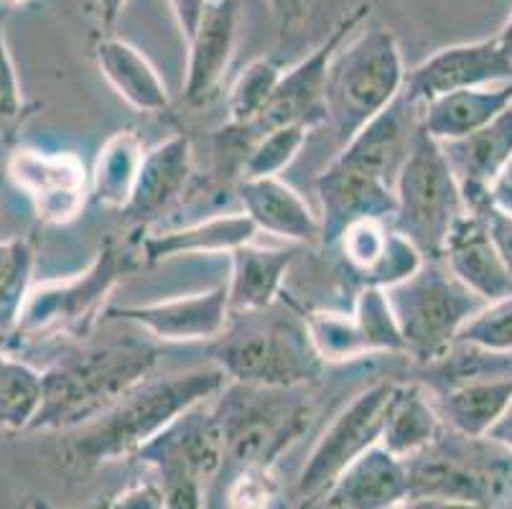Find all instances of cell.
Wrapping results in <instances>:
<instances>
[{
	"mask_svg": "<svg viewBox=\"0 0 512 509\" xmlns=\"http://www.w3.org/2000/svg\"><path fill=\"white\" fill-rule=\"evenodd\" d=\"M227 382L230 380L217 364L164 377L148 375L87 426L67 433L64 464L77 474H87L113 461L133 459L171 420L194 405L217 398Z\"/></svg>",
	"mask_w": 512,
	"mask_h": 509,
	"instance_id": "1",
	"label": "cell"
},
{
	"mask_svg": "<svg viewBox=\"0 0 512 509\" xmlns=\"http://www.w3.org/2000/svg\"><path fill=\"white\" fill-rule=\"evenodd\" d=\"M158 354V347L133 336L67 354L41 372V403L29 431L87 426L151 375Z\"/></svg>",
	"mask_w": 512,
	"mask_h": 509,
	"instance_id": "2",
	"label": "cell"
},
{
	"mask_svg": "<svg viewBox=\"0 0 512 509\" xmlns=\"http://www.w3.org/2000/svg\"><path fill=\"white\" fill-rule=\"evenodd\" d=\"M212 359L230 382L283 390L319 380L327 367L311 344L306 314L283 296L263 311L230 314Z\"/></svg>",
	"mask_w": 512,
	"mask_h": 509,
	"instance_id": "3",
	"label": "cell"
},
{
	"mask_svg": "<svg viewBox=\"0 0 512 509\" xmlns=\"http://www.w3.org/2000/svg\"><path fill=\"white\" fill-rule=\"evenodd\" d=\"M406 87V64L395 34L385 26L357 28L332 56L324 84L327 125L347 143L388 110Z\"/></svg>",
	"mask_w": 512,
	"mask_h": 509,
	"instance_id": "4",
	"label": "cell"
},
{
	"mask_svg": "<svg viewBox=\"0 0 512 509\" xmlns=\"http://www.w3.org/2000/svg\"><path fill=\"white\" fill-rule=\"evenodd\" d=\"M304 387H255L227 382L212 405L225 443V466H276L311 426Z\"/></svg>",
	"mask_w": 512,
	"mask_h": 509,
	"instance_id": "5",
	"label": "cell"
},
{
	"mask_svg": "<svg viewBox=\"0 0 512 509\" xmlns=\"http://www.w3.org/2000/svg\"><path fill=\"white\" fill-rule=\"evenodd\" d=\"M411 497L497 509L512 504V451L487 436L441 428L439 436L406 459Z\"/></svg>",
	"mask_w": 512,
	"mask_h": 509,
	"instance_id": "6",
	"label": "cell"
},
{
	"mask_svg": "<svg viewBox=\"0 0 512 509\" xmlns=\"http://www.w3.org/2000/svg\"><path fill=\"white\" fill-rule=\"evenodd\" d=\"M467 214L462 186L456 181L444 148L418 120L416 138L395 179L393 230L416 245L426 260H441L446 237Z\"/></svg>",
	"mask_w": 512,
	"mask_h": 509,
	"instance_id": "7",
	"label": "cell"
},
{
	"mask_svg": "<svg viewBox=\"0 0 512 509\" xmlns=\"http://www.w3.org/2000/svg\"><path fill=\"white\" fill-rule=\"evenodd\" d=\"M138 263V250L133 252L110 237L82 273L31 288L13 331L26 339H39L44 334L85 336L102 316V306L115 286Z\"/></svg>",
	"mask_w": 512,
	"mask_h": 509,
	"instance_id": "8",
	"label": "cell"
},
{
	"mask_svg": "<svg viewBox=\"0 0 512 509\" xmlns=\"http://www.w3.org/2000/svg\"><path fill=\"white\" fill-rule=\"evenodd\" d=\"M133 459L153 469L166 509H207L209 487L225 466V443L212 405L184 410Z\"/></svg>",
	"mask_w": 512,
	"mask_h": 509,
	"instance_id": "9",
	"label": "cell"
},
{
	"mask_svg": "<svg viewBox=\"0 0 512 509\" xmlns=\"http://www.w3.org/2000/svg\"><path fill=\"white\" fill-rule=\"evenodd\" d=\"M406 354L418 364H431L449 352L462 326L484 301L451 275L444 260H423L421 268L385 291Z\"/></svg>",
	"mask_w": 512,
	"mask_h": 509,
	"instance_id": "10",
	"label": "cell"
},
{
	"mask_svg": "<svg viewBox=\"0 0 512 509\" xmlns=\"http://www.w3.org/2000/svg\"><path fill=\"white\" fill-rule=\"evenodd\" d=\"M367 16H370V6L362 3V6L352 8L347 16L339 18L337 26L321 39V44L309 56H304L301 62H296L281 74V82H278L271 102L265 105V110L260 112L255 123L240 130L225 128L217 135L220 151L222 148H235L242 161L250 143L258 140L260 135L271 133V130L286 128V125H304V128L314 130L327 123L324 84H327L329 62L339 51V46L365 23Z\"/></svg>",
	"mask_w": 512,
	"mask_h": 509,
	"instance_id": "11",
	"label": "cell"
},
{
	"mask_svg": "<svg viewBox=\"0 0 512 509\" xmlns=\"http://www.w3.org/2000/svg\"><path fill=\"white\" fill-rule=\"evenodd\" d=\"M393 387L395 382H377L339 410L337 418L321 433L306 459L299 484H296L299 499L327 492L352 461L380 443Z\"/></svg>",
	"mask_w": 512,
	"mask_h": 509,
	"instance_id": "12",
	"label": "cell"
},
{
	"mask_svg": "<svg viewBox=\"0 0 512 509\" xmlns=\"http://www.w3.org/2000/svg\"><path fill=\"white\" fill-rule=\"evenodd\" d=\"M8 176L46 224L74 222L90 202V174L74 153L16 148L8 158Z\"/></svg>",
	"mask_w": 512,
	"mask_h": 509,
	"instance_id": "13",
	"label": "cell"
},
{
	"mask_svg": "<svg viewBox=\"0 0 512 509\" xmlns=\"http://www.w3.org/2000/svg\"><path fill=\"white\" fill-rule=\"evenodd\" d=\"M495 82H512V64L492 36L472 44L444 46L408 69L403 97L421 107L449 92L487 87Z\"/></svg>",
	"mask_w": 512,
	"mask_h": 509,
	"instance_id": "14",
	"label": "cell"
},
{
	"mask_svg": "<svg viewBox=\"0 0 512 509\" xmlns=\"http://www.w3.org/2000/svg\"><path fill=\"white\" fill-rule=\"evenodd\" d=\"M105 316L113 321H128L161 342H214L225 331L230 306L227 288L214 286L166 301L107 308Z\"/></svg>",
	"mask_w": 512,
	"mask_h": 509,
	"instance_id": "15",
	"label": "cell"
},
{
	"mask_svg": "<svg viewBox=\"0 0 512 509\" xmlns=\"http://www.w3.org/2000/svg\"><path fill=\"white\" fill-rule=\"evenodd\" d=\"M332 250L339 252L344 273L360 288H388L411 278L423 265V255L393 224L365 219L342 232Z\"/></svg>",
	"mask_w": 512,
	"mask_h": 509,
	"instance_id": "16",
	"label": "cell"
},
{
	"mask_svg": "<svg viewBox=\"0 0 512 509\" xmlns=\"http://www.w3.org/2000/svg\"><path fill=\"white\" fill-rule=\"evenodd\" d=\"M316 196L321 204V240L327 250L342 237L347 227L365 219L393 222L395 186L367 174H357L349 168L329 163L314 181Z\"/></svg>",
	"mask_w": 512,
	"mask_h": 509,
	"instance_id": "17",
	"label": "cell"
},
{
	"mask_svg": "<svg viewBox=\"0 0 512 509\" xmlns=\"http://www.w3.org/2000/svg\"><path fill=\"white\" fill-rule=\"evenodd\" d=\"M240 26V0H209L202 21L186 39L184 100L189 105H204L220 87L237 46Z\"/></svg>",
	"mask_w": 512,
	"mask_h": 509,
	"instance_id": "18",
	"label": "cell"
},
{
	"mask_svg": "<svg viewBox=\"0 0 512 509\" xmlns=\"http://www.w3.org/2000/svg\"><path fill=\"white\" fill-rule=\"evenodd\" d=\"M446 268L462 286L484 303L512 296V273L492 242L479 214L467 212L456 219L441 252Z\"/></svg>",
	"mask_w": 512,
	"mask_h": 509,
	"instance_id": "19",
	"label": "cell"
},
{
	"mask_svg": "<svg viewBox=\"0 0 512 509\" xmlns=\"http://www.w3.org/2000/svg\"><path fill=\"white\" fill-rule=\"evenodd\" d=\"M237 199L242 214H248L258 232L293 242V245H314L321 240L319 214L311 212L296 189L278 176L265 179H240Z\"/></svg>",
	"mask_w": 512,
	"mask_h": 509,
	"instance_id": "20",
	"label": "cell"
},
{
	"mask_svg": "<svg viewBox=\"0 0 512 509\" xmlns=\"http://www.w3.org/2000/svg\"><path fill=\"white\" fill-rule=\"evenodd\" d=\"M192 176V140L184 133L171 135L146 151L136 186L123 214L133 222L156 219L184 194Z\"/></svg>",
	"mask_w": 512,
	"mask_h": 509,
	"instance_id": "21",
	"label": "cell"
},
{
	"mask_svg": "<svg viewBox=\"0 0 512 509\" xmlns=\"http://www.w3.org/2000/svg\"><path fill=\"white\" fill-rule=\"evenodd\" d=\"M301 245L258 247L255 242L230 252V283L227 306L230 314H248L273 306L283 296L286 273L299 255Z\"/></svg>",
	"mask_w": 512,
	"mask_h": 509,
	"instance_id": "22",
	"label": "cell"
},
{
	"mask_svg": "<svg viewBox=\"0 0 512 509\" xmlns=\"http://www.w3.org/2000/svg\"><path fill=\"white\" fill-rule=\"evenodd\" d=\"M329 492L347 509H395L411 499L406 459L390 454L385 446H372L355 459Z\"/></svg>",
	"mask_w": 512,
	"mask_h": 509,
	"instance_id": "23",
	"label": "cell"
},
{
	"mask_svg": "<svg viewBox=\"0 0 512 509\" xmlns=\"http://www.w3.org/2000/svg\"><path fill=\"white\" fill-rule=\"evenodd\" d=\"M95 62L115 95L128 102L133 110L148 115H164L171 110V97L164 79L158 77L156 67L148 56L115 36H100L95 41Z\"/></svg>",
	"mask_w": 512,
	"mask_h": 509,
	"instance_id": "24",
	"label": "cell"
},
{
	"mask_svg": "<svg viewBox=\"0 0 512 509\" xmlns=\"http://www.w3.org/2000/svg\"><path fill=\"white\" fill-rule=\"evenodd\" d=\"M255 237L258 227L248 214H222L181 230L143 237L138 245V258L143 265H156L181 255H220V252L230 255L237 247L255 242Z\"/></svg>",
	"mask_w": 512,
	"mask_h": 509,
	"instance_id": "25",
	"label": "cell"
},
{
	"mask_svg": "<svg viewBox=\"0 0 512 509\" xmlns=\"http://www.w3.org/2000/svg\"><path fill=\"white\" fill-rule=\"evenodd\" d=\"M441 148L462 186L464 199L490 191L492 181L512 158V105L484 128L451 143H441Z\"/></svg>",
	"mask_w": 512,
	"mask_h": 509,
	"instance_id": "26",
	"label": "cell"
},
{
	"mask_svg": "<svg viewBox=\"0 0 512 509\" xmlns=\"http://www.w3.org/2000/svg\"><path fill=\"white\" fill-rule=\"evenodd\" d=\"M512 105V82L500 87H472L441 95L421 105V125L439 143H451L495 120L502 110Z\"/></svg>",
	"mask_w": 512,
	"mask_h": 509,
	"instance_id": "27",
	"label": "cell"
},
{
	"mask_svg": "<svg viewBox=\"0 0 512 509\" xmlns=\"http://www.w3.org/2000/svg\"><path fill=\"white\" fill-rule=\"evenodd\" d=\"M441 428L444 423H441L431 390L418 380L395 382L393 398H390L388 413H385L380 446H385L390 454L400 456V459H408L434 441Z\"/></svg>",
	"mask_w": 512,
	"mask_h": 509,
	"instance_id": "28",
	"label": "cell"
},
{
	"mask_svg": "<svg viewBox=\"0 0 512 509\" xmlns=\"http://www.w3.org/2000/svg\"><path fill=\"white\" fill-rule=\"evenodd\" d=\"M512 400V375L467 382L434 395L436 410L446 428L464 436H487Z\"/></svg>",
	"mask_w": 512,
	"mask_h": 509,
	"instance_id": "29",
	"label": "cell"
},
{
	"mask_svg": "<svg viewBox=\"0 0 512 509\" xmlns=\"http://www.w3.org/2000/svg\"><path fill=\"white\" fill-rule=\"evenodd\" d=\"M146 146L138 130H115L102 143L90 174V199L105 209L123 212L130 202L138 171H141Z\"/></svg>",
	"mask_w": 512,
	"mask_h": 509,
	"instance_id": "30",
	"label": "cell"
},
{
	"mask_svg": "<svg viewBox=\"0 0 512 509\" xmlns=\"http://www.w3.org/2000/svg\"><path fill=\"white\" fill-rule=\"evenodd\" d=\"M41 403V372L0 349V428L29 431Z\"/></svg>",
	"mask_w": 512,
	"mask_h": 509,
	"instance_id": "31",
	"label": "cell"
},
{
	"mask_svg": "<svg viewBox=\"0 0 512 509\" xmlns=\"http://www.w3.org/2000/svg\"><path fill=\"white\" fill-rule=\"evenodd\" d=\"M281 74V62H276L273 56H260L242 69L227 95V128L240 130L255 123L265 105L271 102Z\"/></svg>",
	"mask_w": 512,
	"mask_h": 509,
	"instance_id": "32",
	"label": "cell"
},
{
	"mask_svg": "<svg viewBox=\"0 0 512 509\" xmlns=\"http://www.w3.org/2000/svg\"><path fill=\"white\" fill-rule=\"evenodd\" d=\"M36 252L29 240L0 242V334H11L31 291Z\"/></svg>",
	"mask_w": 512,
	"mask_h": 509,
	"instance_id": "33",
	"label": "cell"
},
{
	"mask_svg": "<svg viewBox=\"0 0 512 509\" xmlns=\"http://www.w3.org/2000/svg\"><path fill=\"white\" fill-rule=\"evenodd\" d=\"M306 329L316 354L327 367L370 357L352 311H332V308L311 311L306 314Z\"/></svg>",
	"mask_w": 512,
	"mask_h": 509,
	"instance_id": "34",
	"label": "cell"
},
{
	"mask_svg": "<svg viewBox=\"0 0 512 509\" xmlns=\"http://www.w3.org/2000/svg\"><path fill=\"white\" fill-rule=\"evenodd\" d=\"M355 324L370 357L375 354H406L398 321L383 288H360L352 308Z\"/></svg>",
	"mask_w": 512,
	"mask_h": 509,
	"instance_id": "35",
	"label": "cell"
},
{
	"mask_svg": "<svg viewBox=\"0 0 512 509\" xmlns=\"http://www.w3.org/2000/svg\"><path fill=\"white\" fill-rule=\"evenodd\" d=\"M311 130L304 125H286L271 130L250 143L240 161V179H265L278 176L293 158L299 156Z\"/></svg>",
	"mask_w": 512,
	"mask_h": 509,
	"instance_id": "36",
	"label": "cell"
},
{
	"mask_svg": "<svg viewBox=\"0 0 512 509\" xmlns=\"http://www.w3.org/2000/svg\"><path fill=\"white\" fill-rule=\"evenodd\" d=\"M281 494L276 466H235L225 484V509H273Z\"/></svg>",
	"mask_w": 512,
	"mask_h": 509,
	"instance_id": "37",
	"label": "cell"
},
{
	"mask_svg": "<svg viewBox=\"0 0 512 509\" xmlns=\"http://www.w3.org/2000/svg\"><path fill=\"white\" fill-rule=\"evenodd\" d=\"M456 342L474 344L490 352H512V296L484 303L462 326Z\"/></svg>",
	"mask_w": 512,
	"mask_h": 509,
	"instance_id": "38",
	"label": "cell"
},
{
	"mask_svg": "<svg viewBox=\"0 0 512 509\" xmlns=\"http://www.w3.org/2000/svg\"><path fill=\"white\" fill-rule=\"evenodd\" d=\"M23 112H26V105H23L21 82H18L16 67H13L6 26L0 16V135L3 138H13L18 125L23 123Z\"/></svg>",
	"mask_w": 512,
	"mask_h": 509,
	"instance_id": "39",
	"label": "cell"
},
{
	"mask_svg": "<svg viewBox=\"0 0 512 509\" xmlns=\"http://www.w3.org/2000/svg\"><path fill=\"white\" fill-rule=\"evenodd\" d=\"M464 204H467V212L479 214V217L484 219L497 252H500L502 260H505V265L512 273V214L500 212V209L490 202V191H487V194L472 196V199H467Z\"/></svg>",
	"mask_w": 512,
	"mask_h": 509,
	"instance_id": "40",
	"label": "cell"
},
{
	"mask_svg": "<svg viewBox=\"0 0 512 509\" xmlns=\"http://www.w3.org/2000/svg\"><path fill=\"white\" fill-rule=\"evenodd\" d=\"M319 3L321 0H268L281 41L299 39L311 23V16L319 11Z\"/></svg>",
	"mask_w": 512,
	"mask_h": 509,
	"instance_id": "41",
	"label": "cell"
},
{
	"mask_svg": "<svg viewBox=\"0 0 512 509\" xmlns=\"http://www.w3.org/2000/svg\"><path fill=\"white\" fill-rule=\"evenodd\" d=\"M105 509H166L164 492L156 479H146V482H136L133 487L120 492Z\"/></svg>",
	"mask_w": 512,
	"mask_h": 509,
	"instance_id": "42",
	"label": "cell"
},
{
	"mask_svg": "<svg viewBox=\"0 0 512 509\" xmlns=\"http://www.w3.org/2000/svg\"><path fill=\"white\" fill-rule=\"evenodd\" d=\"M171 8V16H174L176 26H179L181 36L189 39L194 34V28L202 21L204 11H207L209 0H166Z\"/></svg>",
	"mask_w": 512,
	"mask_h": 509,
	"instance_id": "43",
	"label": "cell"
},
{
	"mask_svg": "<svg viewBox=\"0 0 512 509\" xmlns=\"http://www.w3.org/2000/svg\"><path fill=\"white\" fill-rule=\"evenodd\" d=\"M490 202L495 204L500 212L512 214V158L507 161V166L502 168L497 179L490 186Z\"/></svg>",
	"mask_w": 512,
	"mask_h": 509,
	"instance_id": "44",
	"label": "cell"
},
{
	"mask_svg": "<svg viewBox=\"0 0 512 509\" xmlns=\"http://www.w3.org/2000/svg\"><path fill=\"white\" fill-rule=\"evenodd\" d=\"M395 509H484L477 504L451 502V499H436V497H411Z\"/></svg>",
	"mask_w": 512,
	"mask_h": 509,
	"instance_id": "45",
	"label": "cell"
},
{
	"mask_svg": "<svg viewBox=\"0 0 512 509\" xmlns=\"http://www.w3.org/2000/svg\"><path fill=\"white\" fill-rule=\"evenodd\" d=\"M128 0H95V11L97 21H100L102 28H113L118 23V18L123 16Z\"/></svg>",
	"mask_w": 512,
	"mask_h": 509,
	"instance_id": "46",
	"label": "cell"
},
{
	"mask_svg": "<svg viewBox=\"0 0 512 509\" xmlns=\"http://www.w3.org/2000/svg\"><path fill=\"white\" fill-rule=\"evenodd\" d=\"M487 438H492V441L502 443V446L510 448V451H512V400H510V403H507L505 413L500 415V420H497L495 426L490 428Z\"/></svg>",
	"mask_w": 512,
	"mask_h": 509,
	"instance_id": "47",
	"label": "cell"
},
{
	"mask_svg": "<svg viewBox=\"0 0 512 509\" xmlns=\"http://www.w3.org/2000/svg\"><path fill=\"white\" fill-rule=\"evenodd\" d=\"M296 509H347L332 492H319V494H311V497L299 499Z\"/></svg>",
	"mask_w": 512,
	"mask_h": 509,
	"instance_id": "48",
	"label": "cell"
},
{
	"mask_svg": "<svg viewBox=\"0 0 512 509\" xmlns=\"http://www.w3.org/2000/svg\"><path fill=\"white\" fill-rule=\"evenodd\" d=\"M495 39H497V44H500L502 54H505L512 64V16L507 18V23L500 28V34H497Z\"/></svg>",
	"mask_w": 512,
	"mask_h": 509,
	"instance_id": "49",
	"label": "cell"
},
{
	"mask_svg": "<svg viewBox=\"0 0 512 509\" xmlns=\"http://www.w3.org/2000/svg\"><path fill=\"white\" fill-rule=\"evenodd\" d=\"M6 3H13V6H18V3H26V0H6Z\"/></svg>",
	"mask_w": 512,
	"mask_h": 509,
	"instance_id": "50",
	"label": "cell"
},
{
	"mask_svg": "<svg viewBox=\"0 0 512 509\" xmlns=\"http://www.w3.org/2000/svg\"><path fill=\"white\" fill-rule=\"evenodd\" d=\"M497 509H512V504H505V507H497Z\"/></svg>",
	"mask_w": 512,
	"mask_h": 509,
	"instance_id": "51",
	"label": "cell"
}]
</instances>
